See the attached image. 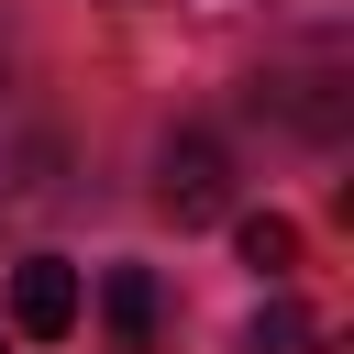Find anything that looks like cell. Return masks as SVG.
I'll list each match as a JSON object with an SVG mask.
<instances>
[{
	"mask_svg": "<svg viewBox=\"0 0 354 354\" xmlns=\"http://www.w3.org/2000/svg\"><path fill=\"white\" fill-rule=\"evenodd\" d=\"M221 199H232V166H221V144H210V133H177V144L155 155V210L188 232V221H221Z\"/></svg>",
	"mask_w": 354,
	"mask_h": 354,
	"instance_id": "6da1fadb",
	"label": "cell"
},
{
	"mask_svg": "<svg viewBox=\"0 0 354 354\" xmlns=\"http://www.w3.org/2000/svg\"><path fill=\"white\" fill-rule=\"evenodd\" d=\"M11 332H33V343L77 332V266L66 254H22L11 266Z\"/></svg>",
	"mask_w": 354,
	"mask_h": 354,
	"instance_id": "7a4b0ae2",
	"label": "cell"
},
{
	"mask_svg": "<svg viewBox=\"0 0 354 354\" xmlns=\"http://www.w3.org/2000/svg\"><path fill=\"white\" fill-rule=\"evenodd\" d=\"M100 321H111V354H155V321H166L155 266H111L100 277Z\"/></svg>",
	"mask_w": 354,
	"mask_h": 354,
	"instance_id": "3957f363",
	"label": "cell"
},
{
	"mask_svg": "<svg viewBox=\"0 0 354 354\" xmlns=\"http://www.w3.org/2000/svg\"><path fill=\"white\" fill-rule=\"evenodd\" d=\"M232 243H243V266H254V277H288V266H299V221H277V210H243V232H232Z\"/></svg>",
	"mask_w": 354,
	"mask_h": 354,
	"instance_id": "277c9868",
	"label": "cell"
},
{
	"mask_svg": "<svg viewBox=\"0 0 354 354\" xmlns=\"http://www.w3.org/2000/svg\"><path fill=\"white\" fill-rule=\"evenodd\" d=\"M243 354H310V310L266 299V310H254V332H243Z\"/></svg>",
	"mask_w": 354,
	"mask_h": 354,
	"instance_id": "5b68a950",
	"label": "cell"
}]
</instances>
